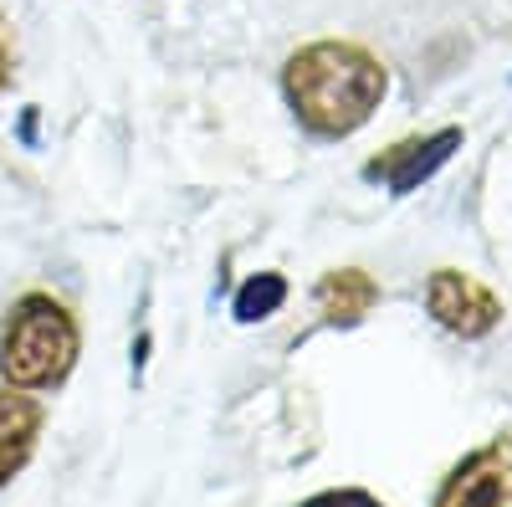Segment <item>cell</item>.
Wrapping results in <instances>:
<instances>
[{"label": "cell", "mask_w": 512, "mask_h": 507, "mask_svg": "<svg viewBox=\"0 0 512 507\" xmlns=\"http://www.w3.org/2000/svg\"><path fill=\"white\" fill-rule=\"evenodd\" d=\"M282 93L292 113L303 118V129L323 139H344L379 108L384 67L354 41H313V47H303L287 62Z\"/></svg>", "instance_id": "obj_1"}, {"label": "cell", "mask_w": 512, "mask_h": 507, "mask_svg": "<svg viewBox=\"0 0 512 507\" xmlns=\"http://www.w3.org/2000/svg\"><path fill=\"white\" fill-rule=\"evenodd\" d=\"M77 364V323L57 298H21L0 328V374L16 390H52Z\"/></svg>", "instance_id": "obj_2"}, {"label": "cell", "mask_w": 512, "mask_h": 507, "mask_svg": "<svg viewBox=\"0 0 512 507\" xmlns=\"http://www.w3.org/2000/svg\"><path fill=\"white\" fill-rule=\"evenodd\" d=\"M507 502H512V441L472 451L436 497V507H507Z\"/></svg>", "instance_id": "obj_3"}, {"label": "cell", "mask_w": 512, "mask_h": 507, "mask_svg": "<svg viewBox=\"0 0 512 507\" xmlns=\"http://www.w3.org/2000/svg\"><path fill=\"white\" fill-rule=\"evenodd\" d=\"M425 308L436 313V323H446L461 338H482L502 318V303L466 272H436L431 287H425Z\"/></svg>", "instance_id": "obj_4"}, {"label": "cell", "mask_w": 512, "mask_h": 507, "mask_svg": "<svg viewBox=\"0 0 512 507\" xmlns=\"http://www.w3.org/2000/svg\"><path fill=\"white\" fill-rule=\"evenodd\" d=\"M461 144L456 129L436 134V139H410V144H395L390 154H379L364 164V175L369 180H384V185H395V190H415L425 175H436V169L446 164V154Z\"/></svg>", "instance_id": "obj_5"}, {"label": "cell", "mask_w": 512, "mask_h": 507, "mask_svg": "<svg viewBox=\"0 0 512 507\" xmlns=\"http://www.w3.org/2000/svg\"><path fill=\"white\" fill-rule=\"evenodd\" d=\"M36 436H41V405L31 395L0 390V487L31 461Z\"/></svg>", "instance_id": "obj_6"}, {"label": "cell", "mask_w": 512, "mask_h": 507, "mask_svg": "<svg viewBox=\"0 0 512 507\" xmlns=\"http://www.w3.org/2000/svg\"><path fill=\"white\" fill-rule=\"evenodd\" d=\"M379 303V282L359 267H338L318 282V308L328 323H359Z\"/></svg>", "instance_id": "obj_7"}, {"label": "cell", "mask_w": 512, "mask_h": 507, "mask_svg": "<svg viewBox=\"0 0 512 507\" xmlns=\"http://www.w3.org/2000/svg\"><path fill=\"white\" fill-rule=\"evenodd\" d=\"M282 303H287V282H282L277 272H256V277L241 282V292H236V318H241V323H262V318H272Z\"/></svg>", "instance_id": "obj_8"}, {"label": "cell", "mask_w": 512, "mask_h": 507, "mask_svg": "<svg viewBox=\"0 0 512 507\" xmlns=\"http://www.w3.org/2000/svg\"><path fill=\"white\" fill-rule=\"evenodd\" d=\"M303 507H384V502H374L369 492H318Z\"/></svg>", "instance_id": "obj_9"}, {"label": "cell", "mask_w": 512, "mask_h": 507, "mask_svg": "<svg viewBox=\"0 0 512 507\" xmlns=\"http://www.w3.org/2000/svg\"><path fill=\"white\" fill-rule=\"evenodd\" d=\"M6 82H11V52H6V41H0V93H6Z\"/></svg>", "instance_id": "obj_10"}]
</instances>
